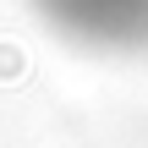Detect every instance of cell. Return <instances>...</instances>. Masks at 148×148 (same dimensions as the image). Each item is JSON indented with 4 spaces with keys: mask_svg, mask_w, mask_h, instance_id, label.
<instances>
[{
    "mask_svg": "<svg viewBox=\"0 0 148 148\" xmlns=\"http://www.w3.org/2000/svg\"><path fill=\"white\" fill-rule=\"evenodd\" d=\"M77 27H104L110 38H126L137 22L148 27V0H49Z\"/></svg>",
    "mask_w": 148,
    "mask_h": 148,
    "instance_id": "6da1fadb",
    "label": "cell"
}]
</instances>
